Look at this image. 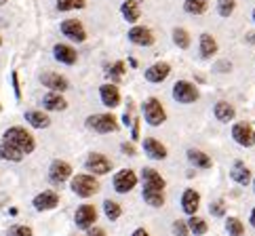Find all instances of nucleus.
I'll list each match as a JSON object with an SVG mask.
<instances>
[{"label":"nucleus","instance_id":"f257e3e1","mask_svg":"<svg viewBox=\"0 0 255 236\" xmlns=\"http://www.w3.org/2000/svg\"><path fill=\"white\" fill-rule=\"evenodd\" d=\"M2 141L11 143L17 150H21L23 154H32L36 148L34 137L23 129V126H8V129L2 133Z\"/></svg>","mask_w":255,"mask_h":236},{"label":"nucleus","instance_id":"f03ea898","mask_svg":"<svg viewBox=\"0 0 255 236\" xmlns=\"http://www.w3.org/2000/svg\"><path fill=\"white\" fill-rule=\"evenodd\" d=\"M70 188L76 196L91 198V196H95L99 192V181H97L95 175H91V173H78V175L72 177Z\"/></svg>","mask_w":255,"mask_h":236},{"label":"nucleus","instance_id":"7ed1b4c3","mask_svg":"<svg viewBox=\"0 0 255 236\" xmlns=\"http://www.w3.org/2000/svg\"><path fill=\"white\" fill-rule=\"evenodd\" d=\"M85 124H87V129L95 131L99 135L116 133L118 131V120L114 118V114H93V116L87 118Z\"/></svg>","mask_w":255,"mask_h":236},{"label":"nucleus","instance_id":"20e7f679","mask_svg":"<svg viewBox=\"0 0 255 236\" xmlns=\"http://www.w3.org/2000/svg\"><path fill=\"white\" fill-rule=\"evenodd\" d=\"M143 118L150 126H160L167 120V112H165V106L160 104V99L150 97L148 102L143 104Z\"/></svg>","mask_w":255,"mask_h":236},{"label":"nucleus","instance_id":"39448f33","mask_svg":"<svg viewBox=\"0 0 255 236\" xmlns=\"http://www.w3.org/2000/svg\"><path fill=\"white\" fill-rule=\"evenodd\" d=\"M85 169L91 175H108L112 171V160L99 152H91L85 160Z\"/></svg>","mask_w":255,"mask_h":236},{"label":"nucleus","instance_id":"423d86ee","mask_svg":"<svg viewBox=\"0 0 255 236\" xmlns=\"http://www.w3.org/2000/svg\"><path fill=\"white\" fill-rule=\"evenodd\" d=\"M198 89L188 83V80H177L175 85H173V99L179 104H194L198 102Z\"/></svg>","mask_w":255,"mask_h":236},{"label":"nucleus","instance_id":"0eeeda50","mask_svg":"<svg viewBox=\"0 0 255 236\" xmlns=\"http://www.w3.org/2000/svg\"><path fill=\"white\" fill-rule=\"evenodd\" d=\"M232 139L243 148H251V146H255V129L245 120L234 122L232 124Z\"/></svg>","mask_w":255,"mask_h":236},{"label":"nucleus","instance_id":"6e6552de","mask_svg":"<svg viewBox=\"0 0 255 236\" xmlns=\"http://www.w3.org/2000/svg\"><path fill=\"white\" fill-rule=\"evenodd\" d=\"M137 175H135V171L133 169H121L118 173L114 175L112 179V184H114V190L118 194H127V192H131V190L137 186Z\"/></svg>","mask_w":255,"mask_h":236},{"label":"nucleus","instance_id":"1a4fd4ad","mask_svg":"<svg viewBox=\"0 0 255 236\" xmlns=\"http://www.w3.org/2000/svg\"><path fill=\"white\" fill-rule=\"evenodd\" d=\"M59 30L72 42H85L87 40V30H85V25L80 23L78 19H66V21H61Z\"/></svg>","mask_w":255,"mask_h":236},{"label":"nucleus","instance_id":"9d476101","mask_svg":"<svg viewBox=\"0 0 255 236\" xmlns=\"http://www.w3.org/2000/svg\"><path fill=\"white\" fill-rule=\"evenodd\" d=\"M72 177V165L66 160H53L51 167H49V179L51 184L61 186L63 181H68Z\"/></svg>","mask_w":255,"mask_h":236},{"label":"nucleus","instance_id":"9b49d317","mask_svg":"<svg viewBox=\"0 0 255 236\" xmlns=\"http://www.w3.org/2000/svg\"><path fill=\"white\" fill-rule=\"evenodd\" d=\"M74 222L78 228H83V230H89L91 226H93L97 222V209L93 205H80L76 209V213H74Z\"/></svg>","mask_w":255,"mask_h":236},{"label":"nucleus","instance_id":"f8f14e48","mask_svg":"<svg viewBox=\"0 0 255 236\" xmlns=\"http://www.w3.org/2000/svg\"><path fill=\"white\" fill-rule=\"evenodd\" d=\"M32 205L36 211H51V209H55L59 205V194L53 192V190H44V192L34 196Z\"/></svg>","mask_w":255,"mask_h":236},{"label":"nucleus","instance_id":"ddd939ff","mask_svg":"<svg viewBox=\"0 0 255 236\" xmlns=\"http://www.w3.org/2000/svg\"><path fill=\"white\" fill-rule=\"evenodd\" d=\"M99 97H102V104L106 108H110V110L121 106V91H118V87L112 83H106V85L99 87Z\"/></svg>","mask_w":255,"mask_h":236},{"label":"nucleus","instance_id":"4468645a","mask_svg":"<svg viewBox=\"0 0 255 236\" xmlns=\"http://www.w3.org/2000/svg\"><path fill=\"white\" fill-rule=\"evenodd\" d=\"M200 209V194L194 188H186L181 194V211L186 215H196Z\"/></svg>","mask_w":255,"mask_h":236},{"label":"nucleus","instance_id":"2eb2a0df","mask_svg":"<svg viewBox=\"0 0 255 236\" xmlns=\"http://www.w3.org/2000/svg\"><path fill=\"white\" fill-rule=\"evenodd\" d=\"M171 74V66L165 61H158V63H152V66L145 70V80L152 85H158L162 80H167Z\"/></svg>","mask_w":255,"mask_h":236},{"label":"nucleus","instance_id":"dca6fc26","mask_svg":"<svg viewBox=\"0 0 255 236\" xmlns=\"http://www.w3.org/2000/svg\"><path fill=\"white\" fill-rule=\"evenodd\" d=\"M40 83L47 87L49 91H53V93H63V91L70 87L68 80H66V76L55 74V72H44V74L40 76Z\"/></svg>","mask_w":255,"mask_h":236},{"label":"nucleus","instance_id":"f3484780","mask_svg":"<svg viewBox=\"0 0 255 236\" xmlns=\"http://www.w3.org/2000/svg\"><path fill=\"white\" fill-rule=\"evenodd\" d=\"M129 40L133 44H139V47H152L154 34L150 28H145V25H135V28L129 30Z\"/></svg>","mask_w":255,"mask_h":236},{"label":"nucleus","instance_id":"a211bd4d","mask_svg":"<svg viewBox=\"0 0 255 236\" xmlns=\"http://www.w3.org/2000/svg\"><path fill=\"white\" fill-rule=\"evenodd\" d=\"M53 57H55L59 63H63V66H74L76 59H78V53L74 47H70V44H55L53 47Z\"/></svg>","mask_w":255,"mask_h":236},{"label":"nucleus","instance_id":"6ab92c4d","mask_svg":"<svg viewBox=\"0 0 255 236\" xmlns=\"http://www.w3.org/2000/svg\"><path fill=\"white\" fill-rule=\"evenodd\" d=\"M143 152L148 154V158H152V160H165L167 154H169L167 148H165V143L154 139V137H145L143 139Z\"/></svg>","mask_w":255,"mask_h":236},{"label":"nucleus","instance_id":"aec40b11","mask_svg":"<svg viewBox=\"0 0 255 236\" xmlns=\"http://www.w3.org/2000/svg\"><path fill=\"white\" fill-rule=\"evenodd\" d=\"M141 179H143V188H148V190H165V186H167L165 177L152 167H145L141 171Z\"/></svg>","mask_w":255,"mask_h":236},{"label":"nucleus","instance_id":"412c9836","mask_svg":"<svg viewBox=\"0 0 255 236\" xmlns=\"http://www.w3.org/2000/svg\"><path fill=\"white\" fill-rule=\"evenodd\" d=\"M230 177L234 184H239V186H249L251 184V169L245 165L243 160H234V165L230 169Z\"/></svg>","mask_w":255,"mask_h":236},{"label":"nucleus","instance_id":"4be33fe9","mask_svg":"<svg viewBox=\"0 0 255 236\" xmlns=\"http://www.w3.org/2000/svg\"><path fill=\"white\" fill-rule=\"evenodd\" d=\"M186 158H188L190 165L196 167V169H211V167H213V160H211V156H209V154H205L203 150L188 148V152H186Z\"/></svg>","mask_w":255,"mask_h":236},{"label":"nucleus","instance_id":"5701e85b","mask_svg":"<svg viewBox=\"0 0 255 236\" xmlns=\"http://www.w3.org/2000/svg\"><path fill=\"white\" fill-rule=\"evenodd\" d=\"M42 108L49 110V112H63L68 108V102L61 93H53V91H49V93L42 97Z\"/></svg>","mask_w":255,"mask_h":236},{"label":"nucleus","instance_id":"b1692460","mask_svg":"<svg viewBox=\"0 0 255 236\" xmlns=\"http://www.w3.org/2000/svg\"><path fill=\"white\" fill-rule=\"evenodd\" d=\"M198 49H200V57L203 59H211L217 55V40L213 38L211 34H200L198 38Z\"/></svg>","mask_w":255,"mask_h":236},{"label":"nucleus","instance_id":"393cba45","mask_svg":"<svg viewBox=\"0 0 255 236\" xmlns=\"http://www.w3.org/2000/svg\"><path fill=\"white\" fill-rule=\"evenodd\" d=\"M213 114L215 118L220 122H232L234 120V116H236V110H234V106L232 104H228V102H217L215 108H213Z\"/></svg>","mask_w":255,"mask_h":236},{"label":"nucleus","instance_id":"a878e982","mask_svg":"<svg viewBox=\"0 0 255 236\" xmlns=\"http://www.w3.org/2000/svg\"><path fill=\"white\" fill-rule=\"evenodd\" d=\"M25 120H28L34 129H49L51 126V118L49 114H44V112H38V110H30V112H25Z\"/></svg>","mask_w":255,"mask_h":236},{"label":"nucleus","instance_id":"bb28decb","mask_svg":"<svg viewBox=\"0 0 255 236\" xmlns=\"http://www.w3.org/2000/svg\"><path fill=\"white\" fill-rule=\"evenodd\" d=\"M121 13L125 17V21L129 23H135L141 17V8H139V2H135V0H125L123 6H121Z\"/></svg>","mask_w":255,"mask_h":236},{"label":"nucleus","instance_id":"cd10ccee","mask_svg":"<svg viewBox=\"0 0 255 236\" xmlns=\"http://www.w3.org/2000/svg\"><path fill=\"white\" fill-rule=\"evenodd\" d=\"M141 198H143L145 205H150L154 209H160L162 205H165V190H148V188H143Z\"/></svg>","mask_w":255,"mask_h":236},{"label":"nucleus","instance_id":"c85d7f7f","mask_svg":"<svg viewBox=\"0 0 255 236\" xmlns=\"http://www.w3.org/2000/svg\"><path fill=\"white\" fill-rule=\"evenodd\" d=\"M186 224H188L190 234H194V236H205L209 232V224L203 220V217H198V215H190Z\"/></svg>","mask_w":255,"mask_h":236},{"label":"nucleus","instance_id":"c756f323","mask_svg":"<svg viewBox=\"0 0 255 236\" xmlns=\"http://www.w3.org/2000/svg\"><path fill=\"white\" fill-rule=\"evenodd\" d=\"M0 158H2V160H11V162H21L23 160V152L17 150L15 146H11V143L2 141V143H0Z\"/></svg>","mask_w":255,"mask_h":236},{"label":"nucleus","instance_id":"7c9ffc66","mask_svg":"<svg viewBox=\"0 0 255 236\" xmlns=\"http://www.w3.org/2000/svg\"><path fill=\"white\" fill-rule=\"evenodd\" d=\"M209 8V0H186L184 11L188 15H205Z\"/></svg>","mask_w":255,"mask_h":236},{"label":"nucleus","instance_id":"2f4dec72","mask_svg":"<svg viewBox=\"0 0 255 236\" xmlns=\"http://www.w3.org/2000/svg\"><path fill=\"white\" fill-rule=\"evenodd\" d=\"M125 70H127V63H125V61H114L112 66L106 70V74H108V78L112 80V85H114V83H123Z\"/></svg>","mask_w":255,"mask_h":236},{"label":"nucleus","instance_id":"473e14b6","mask_svg":"<svg viewBox=\"0 0 255 236\" xmlns=\"http://www.w3.org/2000/svg\"><path fill=\"white\" fill-rule=\"evenodd\" d=\"M226 232L228 236H245V224L239 217H226Z\"/></svg>","mask_w":255,"mask_h":236},{"label":"nucleus","instance_id":"72a5a7b5","mask_svg":"<svg viewBox=\"0 0 255 236\" xmlns=\"http://www.w3.org/2000/svg\"><path fill=\"white\" fill-rule=\"evenodd\" d=\"M171 38H173V42H175L179 49H184V51L190 49V42H192V38H190L188 30H184V28H175V30H173Z\"/></svg>","mask_w":255,"mask_h":236},{"label":"nucleus","instance_id":"f704fd0d","mask_svg":"<svg viewBox=\"0 0 255 236\" xmlns=\"http://www.w3.org/2000/svg\"><path fill=\"white\" fill-rule=\"evenodd\" d=\"M104 213H106V217L110 222H116L118 217L123 215V207L118 205L116 201H110V198H108V201H104Z\"/></svg>","mask_w":255,"mask_h":236},{"label":"nucleus","instance_id":"c9c22d12","mask_svg":"<svg viewBox=\"0 0 255 236\" xmlns=\"http://www.w3.org/2000/svg\"><path fill=\"white\" fill-rule=\"evenodd\" d=\"M87 0H57V11H74V8H85Z\"/></svg>","mask_w":255,"mask_h":236},{"label":"nucleus","instance_id":"e433bc0d","mask_svg":"<svg viewBox=\"0 0 255 236\" xmlns=\"http://www.w3.org/2000/svg\"><path fill=\"white\" fill-rule=\"evenodd\" d=\"M236 8V0H217V13L222 17H230Z\"/></svg>","mask_w":255,"mask_h":236},{"label":"nucleus","instance_id":"4c0bfd02","mask_svg":"<svg viewBox=\"0 0 255 236\" xmlns=\"http://www.w3.org/2000/svg\"><path fill=\"white\" fill-rule=\"evenodd\" d=\"M209 213L213 217H226V201L224 198H217V201H213L209 205Z\"/></svg>","mask_w":255,"mask_h":236},{"label":"nucleus","instance_id":"58836bf2","mask_svg":"<svg viewBox=\"0 0 255 236\" xmlns=\"http://www.w3.org/2000/svg\"><path fill=\"white\" fill-rule=\"evenodd\" d=\"M6 236H34V232H32V228H30V226L15 224V226H11V228H8Z\"/></svg>","mask_w":255,"mask_h":236},{"label":"nucleus","instance_id":"ea45409f","mask_svg":"<svg viewBox=\"0 0 255 236\" xmlns=\"http://www.w3.org/2000/svg\"><path fill=\"white\" fill-rule=\"evenodd\" d=\"M171 230H173V234H175V236H188V234H190L188 224H186L184 220H175V222H173Z\"/></svg>","mask_w":255,"mask_h":236},{"label":"nucleus","instance_id":"a19ab883","mask_svg":"<svg viewBox=\"0 0 255 236\" xmlns=\"http://www.w3.org/2000/svg\"><path fill=\"white\" fill-rule=\"evenodd\" d=\"M131 118H133V102L129 99V102H127V110H125V114H123V122H125V126H129V124H131Z\"/></svg>","mask_w":255,"mask_h":236},{"label":"nucleus","instance_id":"79ce46f5","mask_svg":"<svg viewBox=\"0 0 255 236\" xmlns=\"http://www.w3.org/2000/svg\"><path fill=\"white\" fill-rule=\"evenodd\" d=\"M131 137H133V141L139 139V118H135L131 122Z\"/></svg>","mask_w":255,"mask_h":236},{"label":"nucleus","instance_id":"37998d69","mask_svg":"<svg viewBox=\"0 0 255 236\" xmlns=\"http://www.w3.org/2000/svg\"><path fill=\"white\" fill-rule=\"evenodd\" d=\"M121 152L123 154H129V156H135V152H137V150H135V146H133V143H121Z\"/></svg>","mask_w":255,"mask_h":236},{"label":"nucleus","instance_id":"c03bdc74","mask_svg":"<svg viewBox=\"0 0 255 236\" xmlns=\"http://www.w3.org/2000/svg\"><path fill=\"white\" fill-rule=\"evenodd\" d=\"M11 78H13V87H15V97L21 99V89H19V78H17V72H13Z\"/></svg>","mask_w":255,"mask_h":236},{"label":"nucleus","instance_id":"a18cd8bd","mask_svg":"<svg viewBox=\"0 0 255 236\" xmlns=\"http://www.w3.org/2000/svg\"><path fill=\"white\" fill-rule=\"evenodd\" d=\"M87 236H106V230L95 228V226H91V228L87 230Z\"/></svg>","mask_w":255,"mask_h":236},{"label":"nucleus","instance_id":"49530a36","mask_svg":"<svg viewBox=\"0 0 255 236\" xmlns=\"http://www.w3.org/2000/svg\"><path fill=\"white\" fill-rule=\"evenodd\" d=\"M131 236H150V234H148V230H145V228H137Z\"/></svg>","mask_w":255,"mask_h":236},{"label":"nucleus","instance_id":"de8ad7c7","mask_svg":"<svg viewBox=\"0 0 255 236\" xmlns=\"http://www.w3.org/2000/svg\"><path fill=\"white\" fill-rule=\"evenodd\" d=\"M249 224H251L253 228H255V207L251 209V217H249Z\"/></svg>","mask_w":255,"mask_h":236},{"label":"nucleus","instance_id":"09e8293b","mask_svg":"<svg viewBox=\"0 0 255 236\" xmlns=\"http://www.w3.org/2000/svg\"><path fill=\"white\" fill-rule=\"evenodd\" d=\"M129 63H131V68H137V66H139L137 59H135V57H129Z\"/></svg>","mask_w":255,"mask_h":236},{"label":"nucleus","instance_id":"8fccbe9b","mask_svg":"<svg viewBox=\"0 0 255 236\" xmlns=\"http://www.w3.org/2000/svg\"><path fill=\"white\" fill-rule=\"evenodd\" d=\"M251 184H253V192H255V177L251 179Z\"/></svg>","mask_w":255,"mask_h":236},{"label":"nucleus","instance_id":"3c124183","mask_svg":"<svg viewBox=\"0 0 255 236\" xmlns=\"http://www.w3.org/2000/svg\"><path fill=\"white\" fill-rule=\"evenodd\" d=\"M4 2H6V0H0V6H2V4H4Z\"/></svg>","mask_w":255,"mask_h":236},{"label":"nucleus","instance_id":"603ef678","mask_svg":"<svg viewBox=\"0 0 255 236\" xmlns=\"http://www.w3.org/2000/svg\"><path fill=\"white\" fill-rule=\"evenodd\" d=\"M253 23H255V8H253Z\"/></svg>","mask_w":255,"mask_h":236},{"label":"nucleus","instance_id":"864d4df0","mask_svg":"<svg viewBox=\"0 0 255 236\" xmlns=\"http://www.w3.org/2000/svg\"><path fill=\"white\" fill-rule=\"evenodd\" d=\"M0 47H2V38H0Z\"/></svg>","mask_w":255,"mask_h":236},{"label":"nucleus","instance_id":"5fc2aeb1","mask_svg":"<svg viewBox=\"0 0 255 236\" xmlns=\"http://www.w3.org/2000/svg\"><path fill=\"white\" fill-rule=\"evenodd\" d=\"M135 2H141V0H135Z\"/></svg>","mask_w":255,"mask_h":236},{"label":"nucleus","instance_id":"6e6d98bb","mask_svg":"<svg viewBox=\"0 0 255 236\" xmlns=\"http://www.w3.org/2000/svg\"><path fill=\"white\" fill-rule=\"evenodd\" d=\"M0 110H2V106H0Z\"/></svg>","mask_w":255,"mask_h":236}]
</instances>
